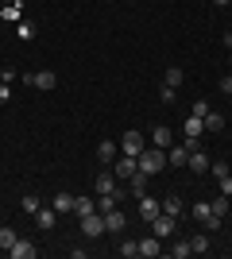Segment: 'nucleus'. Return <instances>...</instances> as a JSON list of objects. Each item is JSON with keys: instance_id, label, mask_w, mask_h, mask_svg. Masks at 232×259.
<instances>
[{"instance_id": "28", "label": "nucleus", "mask_w": 232, "mask_h": 259, "mask_svg": "<svg viewBox=\"0 0 232 259\" xmlns=\"http://www.w3.org/2000/svg\"><path fill=\"white\" fill-rule=\"evenodd\" d=\"M166 251H170L174 259H186V255H194V251H190V240H178V244H170Z\"/></svg>"}, {"instance_id": "5", "label": "nucleus", "mask_w": 232, "mask_h": 259, "mask_svg": "<svg viewBox=\"0 0 232 259\" xmlns=\"http://www.w3.org/2000/svg\"><path fill=\"white\" fill-rule=\"evenodd\" d=\"M81 232H85L89 240L105 236V213H85V217H81Z\"/></svg>"}, {"instance_id": "1", "label": "nucleus", "mask_w": 232, "mask_h": 259, "mask_svg": "<svg viewBox=\"0 0 232 259\" xmlns=\"http://www.w3.org/2000/svg\"><path fill=\"white\" fill-rule=\"evenodd\" d=\"M135 162H140V170L151 178V174L166 170V151H163V147H144V155H140Z\"/></svg>"}, {"instance_id": "26", "label": "nucleus", "mask_w": 232, "mask_h": 259, "mask_svg": "<svg viewBox=\"0 0 232 259\" xmlns=\"http://www.w3.org/2000/svg\"><path fill=\"white\" fill-rule=\"evenodd\" d=\"M20 209H23V213H27V217H35V213H39V209H43V205H39V197H35V194H23Z\"/></svg>"}, {"instance_id": "3", "label": "nucleus", "mask_w": 232, "mask_h": 259, "mask_svg": "<svg viewBox=\"0 0 232 259\" xmlns=\"http://www.w3.org/2000/svg\"><path fill=\"white\" fill-rule=\"evenodd\" d=\"M147 225H151V232H155L159 240H170V236H174V228H178V217H170V213H159L155 221H147Z\"/></svg>"}, {"instance_id": "25", "label": "nucleus", "mask_w": 232, "mask_h": 259, "mask_svg": "<svg viewBox=\"0 0 232 259\" xmlns=\"http://www.w3.org/2000/svg\"><path fill=\"white\" fill-rule=\"evenodd\" d=\"M116 251H120L124 259H135V255H140V240H120V248H116Z\"/></svg>"}, {"instance_id": "32", "label": "nucleus", "mask_w": 232, "mask_h": 259, "mask_svg": "<svg viewBox=\"0 0 232 259\" xmlns=\"http://www.w3.org/2000/svg\"><path fill=\"white\" fill-rule=\"evenodd\" d=\"M182 77H186V74H182V70H178V66H170V70H166V77H163V85H182Z\"/></svg>"}, {"instance_id": "19", "label": "nucleus", "mask_w": 232, "mask_h": 259, "mask_svg": "<svg viewBox=\"0 0 232 259\" xmlns=\"http://www.w3.org/2000/svg\"><path fill=\"white\" fill-rule=\"evenodd\" d=\"M55 213H74V194L70 190H58L55 194Z\"/></svg>"}, {"instance_id": "43", "label": "nucleus", "mask_w": 232, "mask_h": 259, "mask_svg": "<svg viewBox=\"0 0 232 259\" xmlns=\"http://www.w3.org/2000/svg\"><path fill=\"white\" fill-rule=\"evenodd\" d=\"M8 4H20V0H8Z\"/></svg>"}, {"instance_id": "42", "label": "nucleus", "mask_w": 232, "mask_h": 259, "mask_svg": "<svg viewBox=\"0 0 232 259\" xmlns=\"http://www.w3.org/2000/svg\"><path fill=\"white\" fill-rule=\"evenodd\" d=\"M228 62H232V47H228Z\"/></svg>"}, {"instance_id": "16", "label": "nucleus", "mask_w": 232, "mask_h": 259, "mask_svg": "<svg viewBox=\"0 0 232 259\" xmlns=\"http://www.w3.org/2000/svg\"><path fill=\"white\" fill-rule=\"evenodd\" d=\"M182 136H205V120L190 112V116L182 120Z\"/></svg>"}, {"instance_id": "40", "label": "nucleus", "mask_w": 232, "mask_h": 259, "mask_svg": "<svg viewBox=\"0 0 232 259\" xmlns=\"http://www.w3.org/2000/svg\"><path fill=\"white\" fill-rule=\"evenodd\" d=\"M221 93H228V97H232V74H228V77H221Z\"/></svg>"}, {"instance_id": "12", "label": "nucleus", "mask_w": 232, "mask_h": 259, "mask_svg": "<svg viewBox=\"0 0 232 259\" xmlns=\"http://www.w3.org/2000/svg\"><path fill=\"white\" fill-rule=\"evenodd\" d=\"M163 213V201H155V197H140V217H144V221H155V217Z\"/></svg>"}, {"instance_id": "10", "label": "nucleus", "mask_w": 232, "mask_h": 259, "mask_svg": "<svg viewBox=\"0 0 232 259\" xmlns=\"http://www.w3.org/2000/svg\"><path fill=\"white\" fill-rule=\"evenodd\" d=\"M116 155H120V147H116L112 140H101V143H97V162H101V166L116 162Z\"/></svg>"}, {"instance_id": "37", "label": "nucleus", "mask_w": 232, "mask_h": 259, "mask_svg": "<svg viewBox=\"0 0 232 259\" xmlns=\"http://www.w3.org/2000/svg\"><path fill=\"white\" fill-rule=\"evenodd\" d=\"M8 101H12V85H8V81H0V105H8Z\"/></svg>"}, {"instance_id": "9", "label": "nucleus", "mask_w": 232, "mask_h": 259, "mask_svg": "<svg viewBox=\"0 0 232 259\" xmlns=\"http://www.w3.org/2000/svg\"><path fill=\"white\" fill-rule=\"evenodd\" d=\"M135 170H140L135 155H120V159H116V178H120V182H128V178H132Z\"/></svg>"}, {"instance_id": "34", "label": "nucleus", "mask_w": 232, "mask_h": 259, "mask_svg": "<svg viewBox=\"0 0 232 259\" xmlns=\"http://www.w3.org/2000/svg\"><path fill=\"white\" fill-rule=\"evenodd\" d=\"M159 101H163V105H174V85H159Z\"/></svg>"}, {"instance_id": "35", "label": "nucleus", "mask_w": 232, "mask_h": 259, "mask_svg": "<svg viewBox=\"0 0 232 259\" xmlns=\"http://www.w3.org/2000/svg\"><path fill=\"white\" fill-rule=\"evenodd\" d=\"M190 112H194V116H201V120H205V116H209V101H194V108H190Z\"/></svg>"}, {"instance_id": "2", "label": "nucleus", "mask_w": 232, "mask_h": 259, "mask_svg": "<svg viewBox=\"0 0 232 259\" xmlns=\"http://www.w3.org/2000/svg\"><path fill=\"white\" fill-rule=\"evenodd\" d=\"M144 147H147V140H144V132H124L120 136V155H135V159H140V155H144Z\"/></svg>"}, {"instance_id": "33", "label": "nucleus", "mask_w": 232, "mask_h": 259, "mask_svg": "<svg viewBox=\"0 0 232 259\" xmlns=\"http://www.w3.org/2000/svg\"><path fill=\"white\" fill-rule=\"evenodd\" d=\"M8 23H20V4H4V12H0Z\"/></svg>"}, {"instance_id": "15", "label": "nucleus", "mask_w": 232, "mask_h": 259, "mask_svg": "<svg viewBox=\"0 0 232 259\" xmlns=\"http://www.w3.org/2000/svg\"><path fill=\"white\" fill-rule=\"evenodd\" d=\"M93 186H97V194H116V190H120V186H116V174H109V170H101Z\"/></svg>"}, {"instance_id": "38", "label": "nucleus", "mask_w": 232, "mask_h": 259, "mask_svg": "<svg viewBox=\"0 0 232 259\" xmlns=\"http://www.w3.org/2000/svg\"><path fill=\"white\" fill-rule=\"evenodd\" d=\"M16 77H20V70H12V66H4V74H0V81H8V85H12Z\"/></svg>"}, {"instance_id": "20", "label": "nucleus", "mask_w": 232, "mask_h": 259, "mask_svg": "<svg viewBox=\"0 0 232 259\" xmlns=\"http://www.w3.org/2000/svg\"><path fill=\"white\" fill-rule=\"evenodd\" d=\"M209 209H213L217 217H228V213H232V197H228V194H217V197L209 201Z\"/></svg>"}, {"instance_id": "17", "label": "nucleus", "mask_w": 232, "mask_h": 259, "mask_svg": "<svg viewBox=\"0 0 232 259\" xmlns=\"http://www.w3.org/2000/svg\"><path fill=\"white\" fill-rule=\"evenodd\" d=\"M31 85H35V89H55V85H58L55 70H39V74H31Z\"/></svg>"}, {"instance_id": "41", "label": "nucleus", "mask_w": 232, "mask_h": 259, "mask_svg": "<svg viewBox=\"0 0 232 259\" xmlns=\"http://www.w3.org/2000/svg\"><path fill=\"white\" fill-rule=\"evenodd\" d=\"M213 4H232V0H213Z\"/></svg>"}, {"instance_id": "11", "label": "nucleus", "mask_w": 232, "mask_h": 259, "mask_svg": "<svg viewBox=\"0 0 232 259\" xmlns=\"http://www.w3.org/2000/svg\"><path fill=\"white\" fill-rule=\"evenodd\" d=\"M194 174H209V151L201 147V151H190V162H186Z\"/></svg>"}, {"instance_id": "31", "label": "nucleus", "mask_w": 232, "mask_h": 259, "mask_svg": "<svg viewBox=\"0 0 232 259\" xmlns=\"http://www.w3.org/2000/svg\"><path fill=\"white\" fill-rule=\"evenodd\" d=\"M12 244H16V228H8V225H0V248L8 251Z\"/></svg>"}, {"instance_id": "30", "label": "nucleus", "mask_w": 232, "mask_h": 259, "mask_svg": "<svg viewBox=\"0 0 232 259\" xmlns=\"http://www.w3.org/2000/svg\"><path fill=\"white\" fill-rule=\"evenodd\" d=\"M221 128H224V116L209 108V116H205V132H221Z\"/></svg>"}, {"instance_id": "23", "label": "nucleus", "mask_w": 232, "mask_h": 259, "mask_svg": "<svg viewBox=\"0 0 232 259\" xmlns=\"http://www.w3.org/2000/svg\"><path fill=\"white\" fill-rule=\"evenodd\" d=\"M163 213L182 217V197H178V194H166V197H163Z\"/></svg>"}, {"instance_id": "18", "label": "nucleus", "mask_w": 232, "mask_h": 259, "mask_svg": "<svg viewBox=\"0 0 232 259\" xmlns=\"http://www.w3.org/2000/svg\"><path fill=\"white\" fill-rule=\"evenodd\" d=\"M128 194H132V197H144L147 194V174L144 170H135L132 178H128Z\"/></svg>"}, {"instance_id": "24", "label": "nucleus", "mask_w": 232, "mask_h": 259, "mask_svg": "<svg viewBox=\"0 0 232 259\" xmlns=\"http://www.w3.org/2000/svg\"><path fill=\"white\" fill-rule=\"evenodd\" d=\"M74 213H77V217L97 213V201H93V197H74Z\"/></svg>"}, {"instance_id": "14", "label": "nucleus", "mask_w": 232, "mask_h": 259, "mask_svg": "<svg viewBox=\"0 0 232 259\" xmlns=\"http://www.w3.org/2000/svg\"><path fill=\"white\" fill-rule=\"evenodd\" d=\"M124 225H128V217H124L120 209H109V213H105V232H124Z\"/></svg>"}, {"instance_id": "36", "label": "nucleus", "mask_w": 232, "mask_h": 259, "mask_svg": "<svg viewBox=\"0 0 232 259\" xmlns=\"http://www.w3.org/2000/svg\"><path fill=\"white\" fill-rule=\"evenodd\" d=\"M205 143H201V136H186V151H201Z\"/></svg>"}, {"instance_id": "4", "label": "nucleus", "mask_w": 232, "mask_h": 259, "mask_svg": "<svg viewBox=\"0 0 232 259\" xmlns=\"http://www.w3.org/2000/svg\"><path fill=\"white\" fill-rule=\"evenodd\" d=\"M194 221H201L209 232H217V228H221V217L209 209V201H198V205H194Z\"/></svg>"}, {"instance_id": "27", "label": "nucleus", "mask_w": 232, "mask_h": 259, "mask_svg": "<svg viewBox=\"0 0 232 259\" xmlns=\"http://www.w3.org/2000/svg\"><path fill=\"white\" fill-rule=\"evenodd\" d=\"M190 251L194 255H209V236H194L190 240Z\"/></svg>"}, {"instance_id": "21", "label": "nucleus", "mask_w": 232, "mask_h": 259, "mask_svg": "<svg viewBox=\"0 0 232 259\" xmlns=\"http://www.w3.org/2000/svg\"><path fill=\"white\" fill-rule=\"evenodd\" d=\"M55 221H58L55 209H39V213H35V225L43 228V232H51V228H55Z\"/></svg>"}, {"instance_id": "7", "label": "nucleus", "mask_w": 232, "mask_h": 259, "mask_svg": "<svg viewBox=\"0 0 232 259\" xmlns=\"http://www.w3.org/2000/svg\"><path fill=\"white\" fill-rule=\"evenodd\" d=\"M163 251H166V248H163V240L155 236V232L140 240V255H144V259H155V255H163Z\"/></svg>"}, {"instance_id": "39", "label": "nucleus", "mask_w": 232, "mask_h": 259, "mask_svg": "<svg viewBox=\"0 0 232 259\" xmlns=\"http://www.w3.org/2000/svg\"><path fill=\"white\" fill-rule=\"evenodd\" d=\"M217 186H221V194H228V197H232V174H224V178H221Z\"/></svg>"}, {"instance_id": "8", "label": "nucleus", "mask_w": 232, "mask_h": 259, "mask_svg": "<svg viewBox=\"0 0 232 259\" xmlns=\"http://www.w3.org/2000/svg\"><path fill=\"white\" fill-rule=\"evenodd\" d=\"M186 162H190L186 143H170V147H166V166H186Z\"/></svg>"}, {"instance_id": "13", "label": "nucleus", "mask_w": 232, "mask_h": 259, "mask_svg": "<svg viewBox=\"0 0 232 259\" xmlns=\"http://www.w3.org/2000/svg\"><path fill=\"white\" fill-rule=\"evenodd\" d=\"M151 143H155V147H163V151H166V147L174 143V132L166 128V124H155V132H151Z\"/></svg>"}, {"instance_id": "6", "label": "nucleus", "mask_w": 232, "mask_h": 259, "mask_svg": "<svg viewBox=\"0 0 232 259\" xmlns=\"http://www.w3.org/2000/svg\"><path fill=\"white\" fill-rule=\"evenodd\" d=\"M8 255L12 259H35V255H39V248H35L31 240H20V236H16V244L8 248Z\"/></svg>"}, {"instance_id": "22", "label": "nucleus", "mask_w": 232, "mask_h": 259, "mask_svg": "<svg viewBox=\"0 0 232 259\" xmlns=\"http://www.w3.org/2000/svg\"><path fill=\"white\" fill-rule=\"evenodd\" d=\"M16 35H20L23 43H31L35 35H39V27H35V23H31V20H20V23H16Z\"/></svg>"}, {"instance_id": "29", "label": "nucleus", "mask_w": 232, "mask_h": 259, "mask_svg": "<svg viewBox=\"0 0 232 259\" xmlns=\"http://www.w3.org/2000/svg\"><path fill=\"white\" fill-rule=\"evenodd\" d=\"M209 174H213V178H217V182H221L224 174H232V166H228V162H224V159H217V162H209Z\"/></svg>"}]
</instances>
